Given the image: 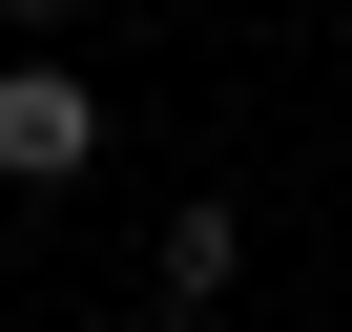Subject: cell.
<instances>
[{
	"label": "cell",
	"mask_w": 352,
	"mask_h": 332,
	"mask_svg": "<svg viewBox=\"0 0 352 332\" xmlns=\"http://www.w3.org/2000/svg\"><path fill=\"white\" fill-rule=\"evenodd\" d=\"M104 166V83L83 63H0V187H83Z\"/></svg>",
	"instance_id": "cell-1"
},
{
	"label": "cell",
	"mask_w": 352,
	"mask_h": 332,
	"mask_svg": "<svg viewBox=\"0 0 352 332\" xmlns=\"http://www.w3.org/2000/svg\"><path fill=\"white\" fill-rule=\"evenodd\" d=\"M228 270H249V208H166V291H187V311H208Z\"/></svg>",
	"instance_id": "cell-2"
},
{
	"label": "cell",
	"mask_w": 352,
	"mask_h": 332,
	"mask_svg": "<svg viewBox=\"0 0 352 332\" xmlns=\"http://www.w3.org/2000/svg\"><path fill=\"white\" fill-rule=\"evenodd\" d=\"M0 21H21V63H42V42H63V21H83V0H0Z\"/></svg>",
	"instance_id": "cell-3"
}]
</instances>
